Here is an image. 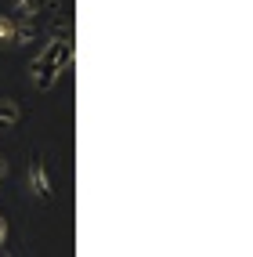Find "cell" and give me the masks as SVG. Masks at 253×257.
Wrapping results in <instances>:
<instances>
[{
  "label": "cell",
  "instance_id": "obj_1",
  "mask_svg": "<svg viewBox=\"0 0 253 257\" xmlns=\"http://www.w3.org/2000/svg\"><path fill=\"white\" fill-rule=\"evenodd\" d=\"M29 185H33V192H37L44 203H55V185H51V170H47V160L40 156H33L29 163Z\"/></svg>",
  "mask_w": 253,
  "mask_h": 257
},
{
  "label": "cell",
  "instance_id": "obj_2",
  "mask_svg": "<svg viewBox=\"0 0 253 257\" xmlns=\"http://www.w3.org/2000/svg\"><path fill=\"white\" fill-rule=\"evenodd\" d=\"M19 123V105L15 101H0V131H8Z\"/></svg>",
  "mask_w": 253,
  "mask_h": 257
},
{
  "label": "cell",
  "instance_id": "obj_3",
  "mask_svg": "<svg viewBox=\"0 0 253 257\" xmlns=\"http://www.w3.org/2000/svg\"><path fill=\"white\" fill-rule=\"evenodd\" d=\"M0 44H15V22L8 15H0Z\"/></svg>",
  "mask_w": 253,
  "mask_h": 257
},
{
  "label": "cell",
  "instance_id": "obj_4",
  "mask_svg": "<svg viewBox=\"0 0 253 257\" xmlns=\"http://www.w3.org/2000/svg\"><path fill=\"white\" fill-rule=\"evenodd\" d=\"M4 235H8V221L0 217V246H4Z\"/></svg>",
  "mask_w": 253,
  "mask_h": 257
},
{
  "label": "cell",
  "instance_id": "obj_5",
  "mask_svg": "<svg viewBox=\"0 0 253 257\" xmlns=\"http://www.w3.org/2000/svg\"><path fill=\"white\" fill-rule=\"evenodd\" d=\"M4 174H8V160H4V156H0V178H4Z\"/></svg>",
  "mask_w": 253,
  "mask_h": 257
},
{
  "label": "cell",
  "instance_id": "obj_6",
  "mask_svg": "<svg viewBox=\"0 0 253 257\" xmlns=\"http://www.w3.org/2000/svg\"><path fill=\"white\" fill-rule=\"evenodd\" d=\"M0 257H11V253H8V250H4V246H0Z\"/></svg>",
  "mask_w": 253,
  "mask_h": 257
}]
</instances>
